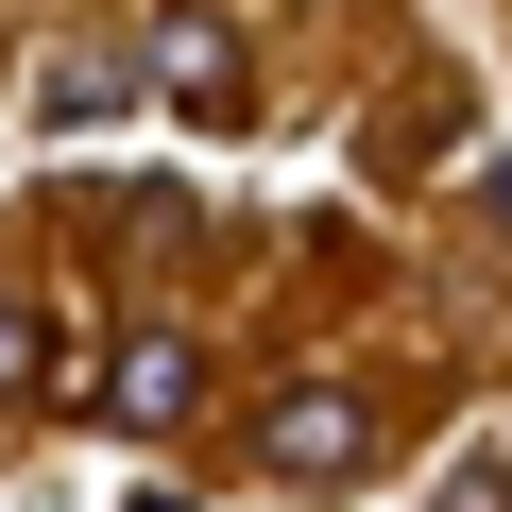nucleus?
<instances>
[{
    "mask_svg": "<svg viewBox=\"0 0 512 512\" xmlns=\"http://www.w3.org/2000/svg\"><path fill=\"white\" fill-rule=\"evenodd\" d=\"M137 86H154L137 52H52V69H35V137H103Z\"/></svg>",
    "mask_w": 512,
    "mask_h": 512,
    "instance_id": "nucleus-3",
    "label": "nucleus"
},
{
    "mask_svg": "<svg viewBox=\"0 0 512 512\" xmlns=\"http://www.w3.org/2000/svg\"><path fill=\"white\" fill-rule=\"evenodd\" d=\"M103 410H120L137 444H188V410H205V359H188L171 325H137V342L103 359Z\"/></svg>",
    "mask_w": 512,
    "mask_h": 512,
    "instance_id": "nucleus-1",
    "label": "nucleus"
},
{
    "mask_svg": "<svg viewBox=\"0 0 512 512\" xmlns=\"http://www.w3.org/2000/svg\"><path fill=\"white\" fill-rule=\"evenodd\" d=\"M256 444H274V478H359V461H376V410H359V393H274Z\"/></svg>",
    "mask_w": 512,
    "mask_h": 512,
    "instance_id": "nucleus-2",
    "label": "nucleus"
},
{
    "mask_svg": "<svg viewBox=\"0 0 512 512\" xmlns=\"http://www.w3.org/2000/svg\"><path fill=\"white\" fill-rule=\"evenodd\" d=\"M35 376H52V325H35V308H0V393H35Z\"/></svg>",
    "mask_w": 512,
    "mask_h": 512,
    "instance_id": "nucleus-4",
    "label": "nucleus"
}]
</instances>
